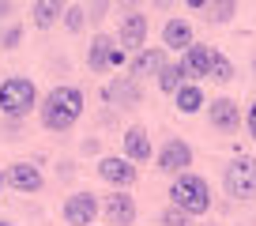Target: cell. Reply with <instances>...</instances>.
Listing matches in <instances>:
<instances>
[{
	"mask_svg": "<svg viewBox=\"0 0 256 226\" xmlns=\"http://www.w3.org/2000/svg\"><path fill=\"white\" fill-rule=\"evenodd\" d=\"M208 121H211V128H218V132H238V124H241L238 102H234V98H215V102L208 106Z\"/></svg>",
	"mask_w": 256,
	"mask_h": 226,
	"instance_id": "obj_13",
	"label": "cell"
},
{
	"mask_svg": "<svg viewBox=\"0 0 256 226\" xmlns=\"http://www.w3.org/2000/svg\"><path fill=\"white\" fill-rule=\"evenodd\" d=\"M8 12H12V4H8V0H0V16H8Z\"/></svg>",
	"mask_w": 256,
	"mask_h": 226,
	"instance_id": "obj_27",
	"label": "cell"
},
{
	"mask_svg": "<svg viewBox=\"0 0 256 226\" xmlns=\"http://www.w3.org/2000/svg\"><path fill=\"white\" fill-rule=\"evenodd\" d=\"M211 60H215V49L211 46H196L192 42L181 56V68H184V80H204L211 72Z\"/></svg>",
	"mask_w": 256,
	"mask_h": 226,
	"instance_id": "obj_14",
	"label": "cell"
},
{
	"mask_svg": "<svg viewBox=\"0 0 256 226\" xmlns=\"http://www.w3.org/2000/svg\"><path fill=\"white\" fill-rule=\"evenodd\" d=\"M192 166V147L184 144V140H166V147L158 151V170L162 174H174V178H181V174H188Z\"/></svg>",
	"mask_w": 256,
	"mask_h": 226,
	"instance_id": "obj_6",
	"label": "cell"
},
{
	"mask_svg": "<svg viewBox=\"0 0 256 226\" xmlns=\"http://www.w3.org/2000/svg\"><path fill=\"white\" fill-rule=\"evenodd\" d=\"M151 136H147V128H140V124H132V128L124 132V154L128 162H147L151 158Z\"/></svg>",
	"mask_w": 256,
	"mask_h": 226,
	"instance_id": "obj_15",
	"label": "cell"
},
{
	"mask_svg": "<svg viewBox=\"0 0 256 226\" xmlns=\"http://www.w3.org/2000/svg\"><path fill=\"white\" fill-rule=\"evenodd\" d=\"M162 222L166 226H188V215L177 211V208H170V211H162Z\"/></svg>",
	"mask_w": 256,
	"mask_h": 226,
	"instance_id": "obj_24",
	"label": "cell"
},
{
	"mask_svg": "<svg viewBox=\"0 0 256 226\" xmlns=\"http://www.w3.org/2000/svg\"><path fill=\"white\" fill-rule=\"evenodd\" d=\"M83 19H87V8H80V4L64 12V26L68 30H83Z\"/></svg>",
	"mask_w": 256,
	"mask_h": 226,
	"instance_id": "obj_23",
	"label": "cell"
},
{
	"mask_svg": "<svg viewBox=\"0 0 256 226\" xmlns=\"http://www.w3.org/2000/svg\"><path fill=\"white\" fill-rule=\"evenodd\" d=\"M147 16L144 12H128L124 19H120V30H117V38H120V46L124 49H132V53H140V49L147 46Z\"/></svg>",
	"mask_w": 256,
	"mask_h": 226,
	"instance_id": "obj_9",
	"label": "cell"
},
{
	"mask_svg": "<svg viewBox=\"0 0 256 226\" xmlns=\"http://www.w3.org/2000/svg\"><path fill=\"white\" fill-rule=\"evenodd\" d=\"M8 181L16 192H42V185H46V178H42V170L34 166V162H16V166H8Z\"/></svg>",
	"mask_w": 256,
	"mask_h": 226,
	"instance_id": "obj_12",
	"label": "cell"
},
{
	"mask_svg": "<svg viewBox=\"0 0 256 226\" xmlns=\"http://www.w3.org/2000/svg\"><path fill=\"white\" fill-rule=\"evenodd\" d=\"M248 132H252V140H256V102L248 106Z\"/></svg>",
	"mask_w": 256,
	"mask_h": 226,
	"instance_id": "obj_26",
	"label": "cell"
},
{
	"mask_svg": "<svg viewBox=\"0 0 256 226\" xmlns=\"http://www.w3.org/2000/svg\"><path fill=\"white\" fill-rule=\"evenodd\" d=\"M38 117L49 132H68L83 117V90L80 87H53L38 102Z\"/></svg>",
	"mask_w": 256,
	"mask_h": 226,
	"instance_id": "obj_1",
	"label": "cell"
},
{
	"mask_svg": "<svg viewBox=\"0 0 256 226\" xmlns=\"http://www.w3.org/2000/svg\"><path fill=\"white\" fill-rule=\"evenodd\" d=\"M60 16H64V8L56 0H38V4H34V26H42V30H49Z\"/></svg>",
	"mask_w": 256,
	"mask_h": 226,
	"instance_id": "obj_19",
	"label": "cell"
},
{
	"mask_svg": "<svg viewBox=\"0 0 256 226\" xmlns=\"http://www.w3.org/2000/svg\"><path fill=\"white\" fill-rule=\"evenodd\" d=\"M30 110H38V87L26 76H8V80L0 83V113L12 117V121H19Z\"/></svg>",
	"mask_w": 256,
	"mask_h": 226,
	"instance_id": "obj_3",
	"label": "cell"
},
{
	"mask_svg": "<svg viewBox=\"0 0 256 226\" xmlns=\"http://www.w3.org/2000/svg\"><path fill=\"white\" fill-rule=\"evenodd\" d=\"M98 178L110 181V185H117V188H132L140 174H136V166H132L128 158H113V154H110V158L98 162Z\"/></svg>",
	"mask_w": 256,
	"mask_h": 226,
	"instance_id": "obj_10",
	"label": "cell"
},
{
	"mask_svg": "<svg viewBox=\"0 0 256 226\" xmlns=\"http://www.w3.org/2000/svg\"><path fill=\"white\" fill-rule=\"evenodd\" d=\"M200 12H208L211 23H226L230 16H238V4H234V0H226V4H204Z\"/></svg>",
	"mask_w": 256,
	"mask_h": 226,
	"instance_id": "obj_22",
	"label": "cell"
},
{
	"mask_svg": "<svg viewBox=\"0 0 256 226\" xmlns=\"http://www.w3.org/2000/svg\"><path fill=\"white\" fill-rule=\"evenodd\" d=\"M208 80H215V83H230V80H234V60H230V56H222V53H215Z\"/></svg>",
	"mask_w": 256,
	"mask_h": 226,
	"instance_id": "obj_21",
	"label": "cell"
},
{
	"mask_svg": "<svg viewBox=\"0 0 256 226\" xmlns=\"http://www.w3.org/2000/svg\"><path fill=\"white\" fill-rule=\"evenodd\" d=\"M162 68H166V53H162V49H140V53L132 56V80H140V76H158Z\"/></svg>",
	"mask_w": 256,
	"mask_h": 226,
	"instance_id": "obj_16",
	"label": "cell"
},
{
	"mask_svg": "<svg viewBox=\"0 0 256 226\" xmlns=\"http://www.w3.org/2000/svg\"><path fill=\"white\" fill-rule=\"evenodd\" d=\"M162 42H166L170 49H181L184 53V49L192 46V26L184 23V19H170V23L162 26Z\"/></svg>",
	"mask_w": 256,
	"mask_h": 226,
	"instance_id": "obj_17",
	"label": "cell"
},
{
	"mask_svg": "<svg viewBox=\"0 0 256 226\" xmlns=\"http://www.w3.org/2000/svg\"><path fill=\"white\" fill-rule=\"evenodd\" d=\"M19 38H23V30H19V26H12V30L4 34V49H16V46H19Z\"/></svg>",
	"mask_w": 256,
	"mask_h": 226,
	"instance_id": "obj_25",
	"label": "cell"
},
{
	"mask_svg": "<svg viewBox=\"0 0 256 226\" xmlns=\"http://www.w3.org/2000/svg\"><path fill=\"white\" fill-rule=\"evenodd\" d=\"M174 98H177V110H181V113H196V110L204 106V90H200V87H192V83H184V87L177 90Z\"/></svg>",
	"mask_w": 256,
	"mask_h": 226,
	"instance_id": "obj_20",
	"label": "cell"
},
{
	"mask_svg": "<svg viewBox=\"0 0 256 226\" xmlns=\"http://www.w3.org/2000/svg\"><path fill=\"white\" fill-rule=\"evenodd\" d=\"M0 188H4V178H0Z\"/></svg>",
	"mask_w": 256,
	"mask_h": 226,
	"instance_id": "obj_29",
	"label": "cell"
},
{
	"mask_svg": "<svg viewBox=\"0 0 256 226\" xmlns=\"http://www.w3.org/2000/svg\"><path fill=\"white\" fill-rule=\"evenodd\" d=\"M94 218H98V196L76 192L64 200V222L68 226H90Z\"/></svg>",
	"mask_w": 256,
	"mask_h": 226,
	"instance_id": "obj_7",
	"label": "cell"
},
{
	"mask_svg": "<svg viewBox=\"0 0 256 226\" xmlns=\"http://www.w3.org/2000/svg\"><path fill=\"white\" fill-rule=\"evenodd\" d=\"M226 192L234 200H256V154H238L226 166Z\"/></svg>",
	"mask_w": 256,
	"mask_h": 226,
	"instance_id": "obj_4",
	"label": "cell"
},
{
	"mask_svg": "<svg viewBox=\"0 0 256 226\" xmlns=\"http://www.w3.org/2000/svg\"><path fill=\"white\" fill-rule=\"evenodd\" d=\"M252 72H256V60H252Z\"/></svg>",
	"mask_w": 256,
	"mask_h": 226,
	"instance_id": "obj_30",
	"label": "cell"
},
{
	"mask_svg": "<svg viewBox=\"0 0 256 226\" xmlns=\"http://www.w3.org/2000/svg\"><path fill=\"white\" fill-rule=\"evenodd\" d=\"M102 98H106V102H113V106H120V110H132V106H140L144 90H140V83L132 80V76H120V80L106 83Z\"/></svg>",
	"mask_w": 256,
	"mask_h": 226,
	"instance_id": "obj_11",
	"label": "cell"
},
{
	"mask_svg": "<svg viewBox=\"0 0 256 226\" xmlns=\"http://www.w3.org/2000/svg\"><path fill=\"white\" fill-rule=\"evenodd\" d=\"M181 87H184V68H181V60H177V64H170V60H166V68L158 72V90L177 94Z\"/></svg>",
	"mask_w": 256,
	"mask_h": 226,
	"instance_id": "obj_18",
	"label": "cell"
},
{
	"mask_svg": "<svg viewBox=\"0 0 256 226\" xmlns=\"http://www.w3.org/2000/svg\"><path fill=\"white\" fill-rule=\"evenodd\" d=\"M98 211L106 215L110 226H132V222H136V200H132L128 192L106 196V204H98Z\"/></svg>",
	"mask_w": 256,
	"mask_h": 226,
	"instance_id": "obj_8",
	"label": "cell"
},
{
	"mask_svg": "<svg viewBox=\"0 0 256 226\" xmlns=\"http://www.w3.org/2000/svg\"><path fill=\"white\" fill-rule=\"evenodd\" d=\"M0 226H12V222H8V218H0Z\"/></svg>",
	"mask_w": 256,
	"mask_h": 226,
	"instance_id": "obj_28",
	"label": "cell"
},
{
	"mask_svg": "<svg viewBox=\"0 0 256 226\" xmlns=\"http://www.w3.org/2000/svg\"><path fill=\"white\" fill-rule=\"evenodd\" d=\"M87 64H90V72L120 68L124 64V49H117V42H113L110 34H94V42L87 46Z\"/></svg>",
	"mask_w": 256,
	"mask_h": 226,
	"instance_id": "obj_5",
	"label": "cell"
},
{
	"mask_svg": "<svg viewBox=\"0 0 256 226\" xmlns=\"http://www.w3.org/2000/svg\"><path fill=\"white\" fill-rule=\"evenodd\" d=\"M170 200H174L177 211H184V215H208L211 208V185L200 178V174H181V178L174 181V188H170Z\"/></svg>",
	"mask_w": 256,
	"mask_h": 226,
	"instance_id": "obj_2",
	"label": "cell"
}]
</instances>
